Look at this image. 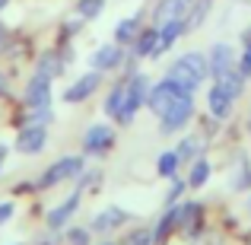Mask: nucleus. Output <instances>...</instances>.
Here are the masks:
<instances>
[{"label":"nucleus","instance_id":"29","mask_svg":"<svg viewBox=\"0 0 251 245\" xmlns=\"http://www.w3.org/2000/svg\"><path fill=\"white\" fill-rule=\"evenodd\" d=\"M235 67H239V74L251 83V51H245V48L239 51V64H235Z\"/></svg>","mask_w":251,"mask_h":245},{"label":"nucleus","instance_id":"40","mask_svg":"<svg viewBox=\"0 0 251 245\" xmlns=\"http://www.w3.org/2000/svg\"><path fill=\"white\" fill-rule=\"evenodd\" d=\"M105 245H108V242H105Z\"/></svg>","mask_w":251,"mask_h":245},{"label":"nucleus","instance_id":"28","mask_svg":"<svg viewBox=\"0 0 251 245\" xmlns=\"http://www.w3.org/2000/svg\"><path fill=\"white\" fill-rule=\"evenodd\" d=\"M184 188H188V178H172V188H169V194H166V207H175L178 201H181V194H184Z\"/></svg>","mask_w":251,"mask_h":245},{"label":"nucleus","instance_id":"2","mask_svg":"<svg viewBox=\"0 0 251 245\" xmlns=\"http://www.w3.org/2000/svg\"><path fill=\"white\" fill-rule=\"evenodd\" d=\"M166 77L175 80L181 89L188 92H201V86L210 83V64H207V51H181L175 61H169L166 67Z\"/></svg>","mask_w":251,"mask_h":245},{"label":"nucleus","instance_id":"24","mask_svg":"<svg viewBox=\"0 0 251 245\" xmlns=\"http://www.w3.org/2000/svg\"><path fill=\"white\" fill-rule=\"evenodd\" d=\"M210 175H213L210 160L207 156H197V160L191 163V172H188V188H203V185L210 182Z\"/></svg>","mask_w":251,"mask_h":245},{"label":"nucleus","instance_id":"38","mask_svg":"<svg viewBox=\"0 0 251 245\" xmlns=\"http://www.w3.org/2000/svg\"><path fill=\"white\" fill-rule=\"evenodd\" d=\"M229 3H245V0H229Z\"/></svg>","mask_w":251,"mask_h":245},{"label":"nucleus","instance_id":"30","mask_svg":"<svg viewBox=\"0 0 251 245\" xmlns=\"http://www.w3.org/2000/svg\"><path fill=\"white\" fill-rule=\"evenodd\" d=\"M67 242L70 245H89V229H70Z\"/></svg>","mask_w":251,"mask_h":245},{"label":"nucleus","instance_id":"16","mask_svg":"<svg viewBox=\"0 0 251 245\" xmlns=\"http://www.w3.org/2000/svg\"><path fill=\"white\" fill-rule=\"evenodd\" d=\"M213 10H216V0H191L188 13H184V29H188V35L201 32L203 26H207V19L213 16Z\"/></svg>","mask_w":251,"mask_h":245},{"label":"nucleus","instance_id":"8","mask_svg":"<svg viewBox=\"0 0 251 245\" xmlns=\"http://www.w3.org/2000/svg\"><path fill=\"white\" fill-rule=\"evenodd\" d=\"M80 172H83V156H61L57 163H51L48 169H45L38 188H54V185H61V182L80 178Z\"/></svg>","mask_w":251,"mask_h":245},{"label":"nucleus","instance_id":"10","mask_svg":"<svg viewBox=\"0 0 251 245\" xmlns=\"http://www.w3.org/2000/svg\"><path fill=\"white\" fill-rule=\"evenodd\" d=\"M115 147V128L111 124H89L83 134V153L86 156H105Z\"/></svg>","mask_w":251,"mask_h":245},{"label":"nucleus","instance_id":"26","mask_svg":"<svg viewBox=\"0 0 251 245\" xmlns=\"http://www.w3.org/2000/svg\"><path fill=\"white\" fill-rule=\"evenodd\" d=\"M178 169H181V160H178V153L175 150H162L159 153V160H156V172H159L162 178H175L178 175Z\"/></svg>","mask_w":251,"mask_h":245},{"label":"nucleus","instance_id":"35","mask_svg":"<svg viewBox=\"0 0 251 245\" xmlns=\"http://www.w3.org/2000/svg\"><path fill=\"white\" fill-rule=\"evenodd\" d=\"M6 6H10V0H0V10H6Z\"/></svg>","mask_w":251,"mask_h":245},{"label":"nucleus","instance_id":"34","mask_svg":"<svg viewBox=\"0 0 251 245\" xmlns=\"http://www.w3.org/2000/svg\"><path fill=\"white\" fill-rule=\"evenodd\" d=\"M3 92H6V74L0 70V96H3Z\"/></svg>","mask_w":251,"mask_h":245},{"label":"nucleus","instance_id":"12","mask_svg":"<svg viewBox=\"0 0 251 245\" xmlns=\"http://www.w3.org/2000/svg\"><path fill=\"white\" fill-rule=\"evenodd\" d=\"M102 80H105V74H99V70H89V74L76 77V80L64 89V102L67 105H80V102H86V99H92L99 92V86H102Z\"/></svg>","mask_w":251,"mask_h":245},{"label":"nucleus","instance_id":"32","mask_svg":"<svg viewBox=\"0 0 251 245\" xmlns=\"http://www.w3.org/2000/svg\"><path fill=\"white\" fill-rule=\"evenodd\" d=\"M6 42H10V32H6V26L0 23V54L6 51Z\"/></svg>","mask_w":251,"mask_h":245},{"label":"nucleus","instance_id":"19","mask_svg":"<svg viewBox=\"0 0 251 245\" xmlns=\"http://www.w3.org/2000/svg\"><path fill=\"white\" fill-rule=\"evenodd\" d=\"M76 207H80V188H76L74 194L67 197V201H64V204H57V207L48 214V229H51V233H57V229H64V226H67V220L76 214Z\"/></svg>","mask_w":251,"mask_h":245},{"label":"nucleus","instance_id":"20","mask_svg":"<svg viewBox=\"0 0 251 245\" xmlns=\"http://www.w3.org/2000/svg\"><path fill=\"white\" fill-rule=\"evenodd\" d=\"M64 67H67V57H64L61 51H42L38 61H35V74H45V77H51V80L61 77Z\"/></svg>","mask_w":251,"mask_h":245},{"label":"nucleus","instance_id":"33","mask_svg":"<svg viewBox=\"0 0 251 245\" xmlns=\"http://www.w3.org/2000/svg\"><path fill=\"white\" fill-rule=\"evenodd\" d=\"M242 48L251 51V26H245V29H242Z\"/></svg>","mask_w":251,"mask_h":245},{"label":"nucleus","instance_id":"11","mask_svg":"<svg viewBox=\"0 0 251 245\" xmlns=\"http://www.w3.org/2000/svg\"><path fill=\"white\" fill-rule=\"evenodd\" d=\"M130 57H137V61H159V26L147 23L140 29V35L134 38V45L127 48Z\"/></svg>","mask_w":251,"mask_h":245},{"label":"nucleus","instance_id":"31","mask_svg":"<svg viewBox=\"0 0 251 245\" xmlns=\"http://www.w3.org/2000/svg\"><path fill=\"white\" fill-rule=\"evenodd\" d=\"M13 210H16V207H13V201H3V204H0V223H6V220H10V217H13Z\"/></svg>","mask_w":251,"mask_h":245},{"label":"nucleus","instance_id":"37","mask_svg":"<svg viewBox=\"0 0 251 245\" xmlns=\"http://www.w3.org/2000/svg\"><path fill=\"white\" fill-rule=\"evenodd\" d=\"M245 121H248V131H251V109H248V118H245Z\"/></svg>","mask_w":251,"mask_h":245},{"label":"nucleus","instance_id":"6","mask_svg":"<svg viewBox=\"0 0 251 245\" xmlns=\"http://www.w3.org/2000/svg\"><path fill=\"white\" fill-rule=\"evenodd\" d=\"M124 61H127V48L118 42H105L99 45L89 54V70H99V74H111V70H121Z\"/></svg>","mask_w":251,"mask_h":245},{"label":"nucleus","instance_id":"9","mask_svg":"<svg viewBox=\"0 0 251 245\" xmlns=\"http://www.w3.org/2000/svg\"><path fill=\"white\" fill-rule=\"evenodd\" d=\"M23 105H25V111L51 109V77L32 74L29 83H25V89H23Z\"/></svg>","mask_w":251,"mask_h":245},{"label":"nucleus","instance_id":"4","mask_svg":"<svg viewBox=\"0 0 251 245\" xmlns=\"http://www.w3.org/2000/svg\"><path fill=\"white\" fill-rule=\"evenodd\" d=\"M194 115H197V96L194 92H184L181 99H175V102L159 115V134L162 137L181 134V131L194 121Z\"/></svg>","mask_w":251,"mask_h":245},{"label":"nucleus","instance_id":"17","mask_svg":"<svg viewBox=\"0 0 251 245\" xmlns=\"http://www.w3.org/2000/svg\"><path fill=\"white\" fill-rule=\"evenodd\" d=\"M203 150H207V134L194 131V134H184L181 140H178L175 153H178V160H181V165H184V163H194L197 156H203Z\"/></svg>","mask_w":251,"mask_h":245},{"label":"nucleus","instance_id":"25","mask_svg":"<svg viewBox=\"0 0 251 245\" xmlns=\"http://www.w3.org/2000/svg\"><path fill=\"white\" fill-rule=\"evenodd\" d=\"M105 6H108V0H76L74 13L80 19H86V23H96V19L105 13Z\"/></svg>","mask_w":251,"mask_h":245},{"label":"nucleus","instance_id":"15","mask_svg":"<svg viewBox=\"0 0 251 245\" xmlns=\"http://www.w3.org/2000/svg\"><path fill=\"white\" fill-rule=\"evenodd\" d=\"M188 6H191V0H153V6H147L150 23L162 26V23H169V19H184Z\"/></svg>","mask_w":251,"mask_h":245},{"label":"nucleus","instance_id":"7","mask_svg":"<svg viewBox=\"0 0 251 245\" xmlns=\"http://www.w3.org/2000/svg\"><path fill=\"white\" fill-rule=\"evenodd\" d=\"M184 92H188V89H181V86H178L175 80H169V77H162V80H156L153 86H150V96H147V109L153 111L156 118H159L162 111H166L169 105L175 102V99H181V96H184ZM194 96H197V92H194Z\"/></svg>","mask_w":251,"mask_h":245},{"label":"nucleus","instance_id":"14","mask_svg":"<svg viewBox=\"0 0 251 245\" xmlns=\"http://www.w3.org/2000/svg\"><path fill=\"white\" fill-rule=\"evenodd\" d=\"M45 143H48V128L45 124H23L16 134V153L35 156L45 150Z\"/></svg>","mask_w":251,"mask_h":245},{"label":"nucleus","instance_id":"18","mask_svg":"<svg viewBox=\"0 0 251 245\" xmlns=\"http://www.w3.org/2000/svg\"><path fill=\"white\" fill-rule=\"evenodd\" d=\"M181 38H188V29H184V19H169V23L159 26V57L169 54Z\"/></svg>","mask_w":251,"mask_h":245},{"label":"nucleus","instance_id":"1","mask_svg":"<svg viewBox=\"0 0 251 245\" xmlns=\"http://www.w3.org/2000/svg\"><path fill=\"white\" fill-rule=\"evenodd\" d=\"M248 89V80L239 74V67L229 70L223 80H210L207 86V115L213 118V121H229L235 111V102H239L242 96H245Z\"/></svg>","mask_w":251,"mask_h":245},{"label":"nucleus","instance_id":"22","mask_svg":"<svg viewBox=\"0 0 251 245\" xmlns=\"http://www.w3.org/2000/svg\"><path fill=\"white\" fill-rule=\"evenodd\" d=\"M127 210H121V207H105L102 214H96V220H92V229L96 233H111L115 226H121L124 220H127Z\"/></svg>","mask_w":251,"mask_h":245},{"label":"nucleus","instance_id":"27","mask_svg":"<svg viewBox=\"0 0 251 245\" xmlns=\"http://www.w3.org/2000/svg\"><path fill=\"white\" fill-rule=\"evenodd\" d=\"M121 245H156V229L153 226H137L124 236Z\"/></svg>","mask_w":251,"mask_h":245},{"label":"nucleus","instance_id":"5","mask_svg":"<svg viewBox=\"0 0 251 245\" xmlns=\"http://www.w3.org/2000/svg\"><path fill=\"white\" fill-rule=\"evenodd\" d=\"M207 64H210V80H223L229 70H235L239 64V51H235L232 42H213L207 48Z\"/></svg>","mask_w":251,"mask_h":245},{"label":"nucleus","instance_id":"3","mask_svg":"<svg viewBox=\"0 0 251 245\" xmlns=\"http://www.w3.org/2000/svg\"><path fill=\"white\" fill-rule=\"evenodd\" d=\"M150 86H153V80H150V74H143V70H137V74L127 77V86H124V105H121V111H118V118H115L118 124L127 128V124L137 121V115L147 109Z\"/></svg>","mask_w":251,"mask_h":245},{"label":"nucleus","instance_id":"23","mask_svg":"<svg viewBox=\"0 0 251 245\" xmlns=\"http://www.w3.org/2000/svg\"><path fill=\"white\" fill-rule=\"evenodd\" d=\"M232 188H235V191H248V188H251V156H248V153H239V156H235Z\"/></svg>","mask_w":251,"mask_h":245},{"label":"nucleus","instance_id":"21","mask_svg":"<svg viewBox=\"0 0 251 245\" xmlns=\"http://www.w3.org/2000/svg\"><path fill=\"white\" fill-rule=\"evenodd\" d=\"M124 86H127V77H118L115 83H111V89L105 92V102H102V111L115 121L118 118V111H121V105H124Z\"/></svg>","mask_w":251,"mask_h":245},{"label":"nucleus","instance_id":"13","mask_svg":"<svg viewBox=\"0 0 251 245\" xmlns=\"http://www.w3.org/2000/svg\"><path fill=\"white\" fill-rule=\"evenodd\" d=\"M147 16H150V10H137V13H130V16H121L115 23V29H111V42L130 48V45H134V38L140 35V29L147 26Z\"/></svg>","mask_w":251,"mask_h":245},{"label":"nucleus","instance_id":"39","mask_svg":"<svg viewBox=\"0 0 251 245\" xmlns=\"http://www.w3.org/2000/svg\"><path fill=\"white\" fill-rule=\"evenodd\" d=\"M245 3H251V0H245Z\"/></svg>","mask_w":251,"mask_h":245},{"label":"nucleus","instance_id":"36","mask_svg":"<svg viewBox=\"0 0 251 245\" xmlns=\"http://www.w3.org/2000/svg\"><path fill=\"white\" fill-rule=\"evenodd\" d=\"M3 156H6V147H3V143H0V160H3Z\"/></svg>","mask_w":251,"mask_h":245}]
</instances>
